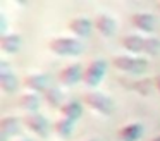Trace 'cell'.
I'll return each instance as SVG.
<instances>
[{
  "mask_svg": "<svg viewBox=\"0 0 160 141\" xmlns=\"http://www.w3.org/2000/svg\"><path fill=\"white\" fill-rule=\"evenodd\" d=\"M48 48L60 57H74L84 50V45L74 36H57L48 41Z\"/></svg>",
  "mask_w": 160,
  "mask_h": 141,
  "instance_id": "obj_1",
  "label": "cell"
},
{
  "mask_svg": "<svg viewBox=\"0 0 160 141\" xmlns=\"http://www.w3.org/2000/svg\"><path fill=\"white\" fill-rule=\"evenodd\" d=\"M53 131H55V134L60 138H69L74 131V120L60 117V119H57L55 124H53Z\"/></svg>",
  "mask_w": 160,
  "mask_h": 141,
  "instance_id": "obj_17",
  "label": "cell"
},
{
  "mask_svg": "<svg viewBox=\"0 0 160 141\" xmlns=\"http://www.w3.org/2000/svg\"><path fill=\"white\" fill-rule=\"evenodd\" d=\"M21 141H31V139H21Z\"/></svg>",
  "mask_w": 160,
  "mask_h": 141,
  "instance_id": "obj_24",
  "label": "cell"
},
{
  "mask_svg": "<svg viewBox=\"0 0 160 141\" xmlns=\"http://www.w3.org/2000/svg\"><path fill=\"white\" fill-rule=\"evenodd\" d=\"M143 131H145V127L141 122H131L119 129L117 138L119 141H138L143 136Z\"/></svg>",
  "mask_w": 160,
  "mask_h": 141,
  "instance_id": "obj_13",
  "label": "cell"
},
{
  "mask_svg": "<svg viewBox=\"0 0 160 141\" xmlns=\"http://www.w3.org/2000/svg\"><path fill=\"white\" fill-rule=\"evenodd\" d=\"M153 83H155L157 89L160 91V74H157V76H155V79H153Z\"/></svg>",
  "mask_w": 160,
  "mask_h": 141,
  "instance_id": "obj_22",
  "label": "cell"
},
{
  "mask_svg": "<svg viewBox=\"0 0 160 141\" xmlns=\"http://www.w3.org/2000/svg\"><path fill=\"white\" fill-rule=\"evenodd\" d=\"M22 86L31 93H45L48 89V76L47 74H28L22 79Z\"/></svg>",
  "mask_w": 160,
  "mask_h": 141,
  "instance_id": "obj_8",
  "label": "cell"
},
{
  "mask_svg": "<svg viewBox=\"0 0 160 141\" xmlns=\"http://www.w3.org/2000/svg\"><path fill=\"white\" fill-rule=\"evenodd\" d=\"M145 40L146 38L138 33H129L121 38V45L122 48H126L131 53H143L145 52Z\"/></svg>",
  "mask_w": 160,
  "mask_h": 141,
  "instance_id": "obj_10",
  "label": "cell"
},
{
  "mask_svg": "<svg viewBox=\"0 0 160 141\" xmlns=\"http://www.w3.org/2000/svg\"><path fill=\"white\" fill-rule=\"evenodd\" d=\"M71 31L76 34L78 38H86L88 34L91 33V28H93V23H91L88 17H83V16H78V17H72L67 24Z\"/></svg>",
  "mask_w": 160,
  "mask_h": 141,
  "instance_id": "obj_12",
  "label": "cell"
},
{
  "mask_svg": "<svg viewBox=\"0 0 160 141\" xmlns=\"http://www.w3.org/2000/svg\"><path fill=\"white\" fill-rule=\"evenodd\" d=\"M60 115L76 122V120L83 115V105H81L79 102H76V100H69V102H66L60 107Z\"/></svg>",
  "mask_w": 160,
  "mask_h": 141,
  "instance_id": "obj_16",
  "label": "cell"
},
{
  "mask_svg": "<svg viewBox=\"0 0 160 141\" xmlns=\"http://www.w3.org/2000/svg\"><path fill=\"white\" fill-rule=\"evenodd\" d=\"M160 52V40L155 36H148L145 40V52L146 55H157Z\"/></svg>",
  "mask_w": 160,
  "mask_h": 141,
  "instance_id": "obj_20",
  "label": "cell"
},
{
  "mask_svg": "<svg viewBox=\"0 0 160 141\" xmlns=\"http://www.w3.org/2000/svg\"><path fill=\"white\" fill-rule=\"evenodd\" d=\"M93 26H95V29H97L102 36H105V38L114 36L115 29H117V23H115V19H114V17H110V16H107V14H100V16L95 17Z\"/></svg>",
  "mask_w": 160,
  "mask_h": 141,
  "instance_id": "obj_9",
  "label": "cell"
},
{
  "mask_svg": "<svg viewBox=\"0 0 160 141\" xmlns=\"http://www.w3.org/2000/svg\"><path fill=\"white\" fill-rule=\"evenodd\" d=\"M83 102H84V105H86V107H90L91 110L102 113V115H112V113H114V108H115L114 102H112L107 95L97 91V89L84 93V95H83Z\"/></svg>",
  "mask_w": 160,
  "mask_h": 141,
  "instance_id": "obj_2",
  "label": "cell"
},
{
  "mask_svg": "<svg viewBox=\"0 0 160 141\" xmlns=\"http://www.w3.org/2000/svg\"><path fill=\"white\" fill-rule=\"evenodd\" d=\"M158 7H160V3H158Z\"/></svg>",
  "mask_w": 160,
  "mask_h": 141,
  "instance_id": "obj_26",
  "label": "cell"
},
{
  "mask_svg": "<svg viewBox=\"0 0 160 141\" xmlns=\"http://www.w3.org/2000/svg\"><path fill=\"white\" fill-rule=\"evenodd\" d=\"M112 65L121 72L138 74L148 69V60L145 57H129V55H117L112 58Z\"/></svg>",
  "mask_w": 160,
  "mask_h": 141,
  "instance_id": "obj_3",
  "label": "cell"
},
{
  "mask_svg": "<svg viewBox=\"0 0 160 141\" xmlns=\"http://www.w3.org/2000/svg\"><path fill=\"white\" fill-rule=\"evenodd\" d=\"M19 86L18 78H16L12 72H7V74H0V88L4 89L5 93H12L16 91V88Z\"/></svg>",
  "mask_w": 160,
  "mask_h": 141,
  "instance_id": "obj_19",
  "label": "cell"
},
{
  "mask_svg": "<svg viewBox=\"0 0 160 141\" xmlns=\"http://www.w3.org/2000/svg\"><path fill=\"white\" fill-rule=\"evenodd\" d=\"M131 24L143 33H153L157 28V17L148 12H136L131 16Z\"/></svg>",
  "mask_w": 160,
  "mask_h": 141,
  "instance_id": "obj_7",
  "label": "cell"
},
{
  "mask_svg": "<svg viewBox=\"0 0 160 141\" xmlns=\"http://www.w3.org/2000/svg\"><path fill=\"white\" fill-rule=\"evenodd\" d=\"M40 96L38 93H31V91H24L19 95V100H18V105L19 108H22L26 113H35L36 110L40 108Z\"/></svg>",
  "mask_w": 160,
  "mask_h": 141,
  "instance_id": "obj_14",
  "label": "cell"
},
{
  "mask_svg": "<svg viewBox=\"0 0 160 141\" xmlns=\"http://www.w3.org/2000/svg\"><path fill=\"white\" fill-rule=\"evenodd\" d=\"M21 48V36L16 33L2 34L0 36V50L4 53H16Z\"/></svg>",
  "mask_w": 160,
  "mask_h": 141,
  "instance_id": "obj_15",
  "label": "cell"
},
{
  "mask_svg": "<svg viewBox=\"0 0 160 141\" xmlns=\"http://www.w3.org/2000/svg\"><path fill=\"white\" fill-rule=\"evenodd\" d=\"M43 100H45V103L48 107H62L64 103H62V100H64V93H62V89H59V88H48L45 93H43Z\"/></svg>",
  "mask_w": 160,
  "mask_h": 141,
  "instance_id": "obj_18",
  "label": "cell"
},
{
  "mask_svg": "<svg viewBox=\"0 0 160 141\" xmlns=\"http://www.w3.org/2000/svg\"><path fill=\"white\" fill-rule=\"evenodd\" d=\"M105 71H107V62L103 58H93L86 64L83 72V83L90 88H95L102 83L105 76Z\"/></svg>",
  "mask_w": 160,
  "mask_h": 141,
  "instance_id": "obj_4",
  "label": "cell"
},
{
  "mask_svg": "<svg viewBox=\"0 0 160 141\" xmlns=\"http://www.w3.org/2000/svg\"><path fill=\"white\" fill-rule=\"evenodd\" d=\"M22 122H24V126L28 127L33 134H36V136H40V138H48L50 122L47 120L45 115H42V113H38V112L26 113L24 119H22Z\"/></svg>",
  "mask_w": 160,
  "mask_h": 141,
  "instance_id": "obj_5",
  "label": "cell"
},
{
  "mask_svg": "<svg viewBox=\"0 0 160 141\" xmlns=\"http://www.w3.org/2000/svg\"><path fill=\"white\" fill-rule=\"evenodd\" d=\"M21 131V119L16 115H4L0 119V134L2 138H11V136H16L19 134Z\"/></svg>",
  "mask_w": 160,
  "mask_h": 141,
  "instance_id": "obj_11",
  "label": "cell"
},
{
  "mask_svg": "<svg viewBox=\"0 0 160 141\" xmlns=\"http://www.w3.org/2000/svg\"><path fill=\"white\" fill-rule=\"evenodd\" d=\"M7 72H11V65L5 58H2L0 60V74H7Z\"/></svg>",
  "mask_w": 160,
  "mask_h": 141,
  "instance_id": "obj_21",
  "label": "cell"
},
{
  "mask_svg": "<svg viewBox=\"0 0 160 141\" xmlns=\"http://www.w3.org/2000/svg\"><path fill=\"white\" fill-rule=\"evenodd\" d=\"M83 72H84V67L78 62L74 64H69L59 72V81L62 83L64 86H74L83 79Z\"/></svg>",
  "mask_w": 160,
  "mask_h": 141,
  "instance_id": "obj_6",
  "label": "cell"
},
{
  "mask_svg": "<svg viewBox=\"0 0 160 141\" xmlns=\"http://www.w3.org/2000/svg\"><path fill=\"white\" fill-rule=\"evenodd\" d=\"M86 141H97V139H86Z\"/></svg>",
  "mask_w": 160,
  "mask_h": 141,
  "instance_id": "obj_25",
  "label": "cell"
},
{
  "mask_svg": "<svg viewBox=\"0 0 160 141\" xmlns=\"http://www.w3.org/2000/svg\"><path fill=\"white\" fill-rule=\"evenodd\" d=\"M152 141H160V134H158V136H155V138H153Z\"/></svg>",
  "mask_w": 160,
  "mask_h": 141,
  "instance_id": "obj_23",
  "label": "cell"
}]
</instances>
